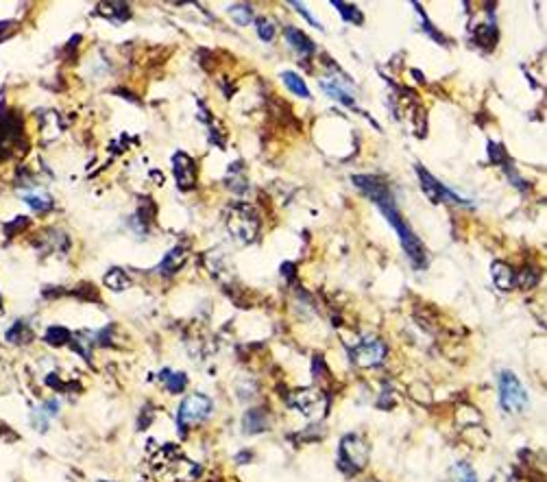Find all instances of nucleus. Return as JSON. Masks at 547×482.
I'll return each mask as SVG.
<instances>
[{
	"label": "nucleus",
	"mask_w": 547,
	"mask_h": 482,
	"mask_svg": "<svg viewBox=\"0 0 547 482\" xmlns=\"http://www.w3.org/2000/svg\"><path fill=\"white\" fill-rule=\"evenodd\" d=\"M353 184L358 186L364 195L371 199L379 212L386 216V220L392 225V229L399 233V240H401V247L408 256V260L412 262L417 269L426 267L428 262V253H426V247H423L421 238L417 233L406 225V220L401 218L397 205H395V199L390 195V188L384 179H379L375 175H355L353 177Z\"/></svg>",
	"instance_id": "1"
},
{
	"label": "nucleus",
	"mask_w": 547,
	"mask_h": 482,
	"mask_svg": "<svg viewBox=\"0 0 547 482\" xmlns=\"http://www.w3.org/2000/svg\"><path fill=\"white\" fill-rule=\"evenodd\" d=\"M368 463V443L360 434H347L340 441V452H338V467L340 472L347 476L360 474Z\"/></svg>",
	"instance_id": "2"
},
{
	"label": "nucleus",
	"mask_w": 547,
	"mask_h": 482,
	"mask_svg": "<svg viewBox=\"0 0 547 482\" xmlns=\"http://www.w3.org/2000/svg\"><path fill=\"white\" fill-rule=\"evenodd\" d=\"M227 229L234 233L240 242H253L259 231V218L255 210L247 203H234L229 208Z\"/></svg>",
	"instance_id": "3"
},
{
	"label": "nucleus",
	"mask_w": 547,
	"mask_h": 482,
	"mask_svg": "<svg viewBox=\"0 0 547 482\" xmlns=\"http://www.w3.org/2000/svg\"><path fill=\"white\" fill-rule=\"evenodd\" d=\"M212 399L205 397L201 393L197 395H188L181 406H179V412H177V425H179L181 434L188 432V428H192V425L201 423L203 419H208L212 415Z\"/></svg>",
	"instance_id": "4"
},
{
	"label": "nucleus",
	"mask_w": 547,
	"mask_h": 482,
	"mask_svg": "<svg viewBox=\"0 0 547 482\" xmlns=\"http://www.w3.org/2000/svg\"><path fill=\"white\" fill-rule=\"evenodd\" d=\"M499 404L506 412H513V415L528 406V393L513 371H504L499 376Z\"/></svg>",
	"instance_id": "5"
},
{
	"label": "nucleus",
	"mask_w": 547,
	"mask_h": 482,
	"mask_svg": "<svg viewBox=\"0 0 547 482\" xmlns=\"http://www.w3.org/2000/svg\"><path fill=\"white\" fill-rule=\"evenodd\" d=\"M349 356H351V360L358 367L373 369V367H379L381 363H384L386 345L379 338H364V340L358 343V345H353Z\"/></svg>",
	"instance_id": "6"
},
{
	"label": "nucleus",
	"mask_w": 547,
	"mask_h": 482,
	"mask_svg": "<svg viewBox=\"0 0 547 482\" xmlns=\"http://www.w3.org/2000/svg\"><path fill=\"white\" fill-rule=\"evenodd\" d=\"M415 168H417V177H419V182H421V190L426 192V197H428L432 203H443V201H451V203H467L460 195H456L454 190H449V188H447L445 184H441L434 175H430L426 166H421V164H417Z\"/></svg>",
	"instance_id": "7"
},
{
	"label": "nucleus",
	"mask_w": 547,
	"mask_h": 482,
	"mask_svg": "<svg viewBox=\"0 0 547 482\" xmlns=\"http://www.w3.org/2000/svg\"><path fill=\"white\" fill-rule=\"evenodd\" d=\"M290 406L297 408L304 417H319L327 408V402L321 391L317 389H304L290 397Z\"/></svg>",
	"instance_id": "8"
},
{
	"label": "nucleus",
	"mask_w": 547,
	"mask_h": 482,
	"mask_svg": "<svg viewBox=\"0 0 547 482\" xmlns=\"http://www.w3.org/2000/svg\"><path fill=\"white\" fill-rule=\"evenodd\" d=\"M172 171H175V179L179 184L181 190H190L197 184V162L190 157L183 151H177V155L172 157Z\"/></svg>",
	"instance_id": "9"
},
{
	"label": "nucleus",
	"mask_w": 547,
	"mask_h": 482,
	"mask_svg": "<svg viewBox=\"0 0 547 482\" xmlns=\"http://www.w3.org/2000/svg\"><path fill=\"white\" fill-rule=\"evenodd\" d=\"M284 35H286V39H288V44H290L299 55H314V52H317V46H314L312 39H310L304 31L295 29V26H288Z\"/></svg>",
	"instance_id": "10"
},
{
	"label": "nucleus",
	"mask_w": 547,
	"mask_h": 482,
	"mask_svg": "<svg viewBox=\"0 0 547 482\" xmlns=\"http://www.w3.org/2000/svg\"><path fill=\"white\" fill-rule=\"evenodd\" d=\"M490 278H493V282H495V286L499 288V291H510V288L515 286L513 267L499 262V260H495V262L490 264Z\"/></svg>",
	"instance_id": "11"
},
{
	"label": "nucleus",
	"mask_w": 547,
	"mask_h": 482,
	"mask_svg": "<svg viewBox=\"0 0 547 482\" xmlns=\"http://www.w3.org/2000/svg\"><path fill=\"white\" fill-rule=\"evenodd\" d=\"M242 425H244V432L257 434V432H266L270 428V419L264 410H249L242 419Z\"/></svg>",
	"instance_id": "12"
},
{
	"label": "nucleus",
	"mask_w": 547,
	"mask_h": 482,
	"mask_svg": "<svg viewBox=\"0 0 547 482\" xmlns=\"http://www.w3.org/2000/svg\"><path fill=\"white\" fill-rule=\"evenodd\" d=\"M281 81H284V86L288 88L292 94L301 96V99H310V90H308V86H306V81L301 79L297 73H290V70L281 73Z\"/></svg>",
	"instance_id": "13"
},
{
	"label": "nucleus",
	"mask_w": 547,
	"mask_h": 482,
	"mask_svg": "<svg viewBox=\"0 0 547 482\" xmlns=\"http://www.w3.org/2000/svg\"><path fill=\"white\" fill-rule=\"evenodd\" d=\"M321 86H323V90H325L327 94L332 96V99H336V101H340L343 105H347V107L355 109V101H353V96H351L347 90L340 88V86H338V81H330V79H327V81H323Z\"/></svg>",
	"instance_id": "14"
},
{
	"label": "nucleus",
	"mask_w": 547,
	"mask_h": 482,
	"mask_svg": "<svg viewBox=\"0 0 547 482\" xmlns=\"http://www.w3.org/2000/svg\"><path fill=\"white\" fill-rule=\"evenodd\" d=\"M105 284L112 288V291L120 293V291H125V288L131 286V280H129V275L127 271H122V269H112L107 275H105Z\"/></svg>",
	"instance_id": "15"
},
{
	"label": "nucleus",
	"mask_w": 547,
	"mask_h": 482,
	"mask_svg": "<svg viewBox=\"0 0 547 482\" xmlns=\"http://www.w3.org/2000/svg\"><path fill=\"white\" fill-rule=\"evenodd\" d=\"M475 42L480 44L482 48H493V44L497 42V29L495 24H482L475 29Z\"/></svg>",
	"instance_id": "16"
},
{
	"label": "nucleus",
	"mask_w": 547,
	"mask_h": 482,
	"mask_svg": "<svg viewBox=\"0 0 547 482\" xmlns=\"http://www.w3.org/2000/svg\"><path fill=\"white\" fill-rule=\"evenodd\" d=\"M332 7L338 9L340 18L347 20V22H353V24H362V22H364L362 11H360L358 7H355V5H347V3H340V0H334Z\"/></svg>",
	"instance_id": "17"
},
{
	"label": "nucleus",
	"mask_w": 547,
	"mask_h": 482,
	"mask_svg": "<svg viewBox=\"0 0 547 482\" xmlns=\"http://www.w3.org/2000/svg\"><path fill=\"white\" fill-rule=\"evenodd\" d=\"M227 13L238 26H247L253 20V9L249 5H231Z\"/></svg>",
	"instance_id": "18"
},
{
	"label": "nucleus",
	"mask_w": 547,
	"mask_h": 482,
	"mask_svg": "<svg viewBox=\"0 0 547 482\" xmlns=\"http://www.w3.org/2000/svg\"><path fill=\"white\" fill-rule=\"evenodd\" d=\"M183 260H186V256H183V251L181 249H172L166 258H163V262H161V271L166 273V275H172V273H177L181 269V264H183Z\"/></svg>",
	"instance_id": "19"
},
{
	"label": "nucleus",
	"mask_w": 547,
	"mask_h": 482,
	"mask_svg": "<svg viewBox=\"0 0 547 482\" xmlns=\"http://www.w3.org/2000/svg\"><path fill=\"white\" fill-rule=\"evenodd\" d=\"M257 35H259V39H264V42H272L277 35V24L270 18H259L257 20Z\"/></svg>",
	"instance_id": "20"
},
{
	"label": "nucleus",
	"mask_w": 547,
	"mask_h": 482,
	"mask_svg": "<svg viewBox=\"0 0 547 482\" xmlns=\"http://www.w3.org/2000/svg\"><path fill=\"white\" fill-rule=\"evenodd\" d=\"M163 374H166L168 378H161V380L166 382V387H168L170 393H181L186 389L188 380H186L183 374H170V371H163Z\"/></svg>",
	"instance_id": "21"
},
{
	"label": "nucleus",
	"mask_w": 547,
	"mask_h": 482,
	"mask_svg": "<svg viewBox=\"0 0 547 482\" xmlns=\"http://www.w3.org/2000/svg\"><path fill=\"white\" fill-rule=\"evenodd\" d=\"M454 474H456L458 482H477V474L473 472V467L467 465V463H458L454 467Z\"/></svg>",
	"instance_id": "22"
},
{
	"label": "nucleus",
	"mask_w": 547,
	"mask_h": 482,
	"mask_svg": "<svg viewBox=\"0 0 547 482\" xmlns=\"http://www.w3.org/2000/svg\"><path fill=\"white\" fill-rule=\"evenodd\" d=\"M46 340L50 343V345H61V343L70 340V332H68V329H63V327H50Z\"/></svg>",
	"instance_id": "23"
},
{
	"label": "nucleus",
	"mask_w": 547,
	"mask_h": 482,
	"mask_svg": "<svg viewBox=\"0 0 547 482\" xmlns=\"http://www.w3.org/2000/svg\"><path fill=\"white\" fill-rule=\"evenodd\" d=\"M488 157L493 164H506V151L501 144H495V142H488Z\"/></svg>",
	"instance_id": "24"
},
{
	"label": "nucleus",
	"mask_w": 547,
	"mask_h": 482,
	"mask_svg": "<svg viewBox=\"0 0 547 482\" xmlns=\"http://www.w3.org/2000/svg\"><path fill=\"white\" fill-rule=\"evenodd\" d=\"M26 201H29V205L31 208H35V210H39V212H46V210H50L52 208V201L48 199V197H26Z\"/></svg>",
	"instance_id": "25"
},
{
	"label": "nucleus",
	"mask_w": 547,
	"mask_h": 482,
	"mask_svg": "<svg viewBox=\"0 0 547 482\" xmlns=\"http://www.w3.org/2000/svg\"><path fill=\"white\" fill-rule=\"evenodd\" d=\"M539 282V273H535V271H526L524 269V273H521V278H519V286L521 288H530V286H535Z\"/></svg>",
	"instance_id": "26"
},
{
	"label": "nucleus",
	"mask_w": 547,
	"mask_h": 482,
	"mask_svg": "<svg viewBox=\"0 0 547 482\" xmlns=\"http://www.w3.org/2000/svg\"><path fill=\"white\" fill-rule=\"evenodd\" d=\"M290 5H292V7H295V9H297V11L301 13V16H304V18H306V20H308V22H310L312 26H317V29H321V31H323V24H321V22L317 20V18H312V16H310V13H308V9H306L304 5H301V3H290Z\"/></svg>",
	"instance_id": "27"
},
{
	"label": "nucleus",
	"mask_w": 547,
	"mask_h": 482,
	"mask_svg": "<svg viewBox=\"0 0 547 482\" xmlns=\"http://www.w3.org/2000/svg\"><path fill=\"white\" fill-rule=\"evenodd\" d=\"M9 26H16V22H0V35H3V31L9 29Z\"/></svg>",
	"instance_id": "28"
},
{
	"label": "nucleus",
	"mask_w": 547,
	"mask_h": 482,
	"mask_svg": "<svg viewBox=\"0 0 547 482\" xmlns=\"http://www.w3.org/2000/svg\"><path fill=\"white\" fill-rule=\"evenodd\" d=\"M0 314H3V301H0Z\"/></svg>",
	"instance_id": "29"
}]
</instances>
